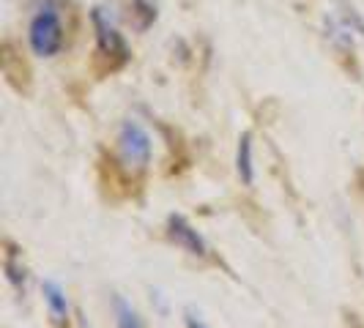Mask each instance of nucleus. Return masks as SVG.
<instances>
[{"mask_svg":"<svg viewBox=\"0 0 364 328\" xmlns=\"http://www.w3.org/2000/svg\"><path fill=\"white\" fill-rule=\"evenodd\" d=\"M118 151L127 170L143 173L151 162V134L137 121H124L118 131Z\"/></svg>","mask_w":364,"mask_h":328,"instance_id":"f257e3e1","label":"nucleus"},{"mask_svg":"<svg viewBox=\"0 0 364 328\" xmlns=\"http://www.w3.org/2000/svg\"><path fill=\"white\" fill-rule=\"evenodd\" d=\"M28 41H31V50L41 58H53L60 53L63 47V25L60 17L55 14L53 9H41L33 22H31V31H28Z\"/></svg>","mask_w":364,"mask_h":328,"instance_id":"f03ea898","label":"nucleus"},{"mask_svg":"<svg viewBox=\"0 0 364 328\" xmlns=\"http://www.w3.org/2000/svg\"><path fill=\"white\" fill-rule=\"evenodd\" d=\"M93 28H96V41H99V50L107 55V58H118L121 63L127 60V41L124 36L118 33V28H115V22L102 11V9H96L93 11Z\"/></svg>","mask_w":364,"mask_h":328,"instance_id":"7ed1b4c3","label":"nucleus"},{"mask_svg":"<svg viewBox=\"0 0 364 328\" xmlns=\"http://www.w3.org/2000/svg\"><path fill=\"white\" fill-rule=\"evenodd\" d=\"M167 238H170L176 246H181L183 252H189V255H195V257L208 255V246H205L203 236L181 217V214H170V217H167Z\"/></svg>","mask_w":364,"mask_h":328,"instance_id":"20e7f679","label":"nucleus"},{"mask_svg":"<svg viewBox=\"0 0 364 328\" xmlns=\"http://www.w3.org/2000/svg\"><path fill=\"white\" fill-rule=\"evenodd\" d=\"M41 295H44V304H47V312H50V320L58 328H66V323H69V298H66V290L55 279H44L41 282Z\"/></svg>","mask_w":364,"mask_h":328,"instance_id":"39448f33","label":"nucleus"},{"mask_svg":"<svg viewBox=\"0 0 364 328\" xmlns=\"http://www.w3.org/2000/svg\"><path fill=\"white\" fill-rule=\"evenodd\" d=\"M236 170H238V178H241V183H244V186H252V183H255V164H252V137H250V134H241V140H238Z\"/></svg>","mask_w":364,"mask_h":328,"instance_id":"423d86ee","label":"nucleus"},{"mask_svg":"<svg viewBox=\"0 0 364 328\" xmlns=\"http://www.w3.org/2000/svg\"><path fill=\"white\" fill-rule=\"evenodd\" d=\"M112 307H115V326L118 328H143L140 317H137V312L132 310V304H129L127 298L115 295Z\"/></svg>","mask_w":364,"mask_h":328,"instance_id":"0eeeda50","label":"nucleus"},{"mask_svg":"<svg viewBox=\"0 0 364 328\" xmlns=\"http://www.w3.org/2000/svg\"><path fill=\"white\" fill-rule=\"evenodd\" d=\"M6 276H9V282H11L17 290H22V288H25V268H19L17 260H14V255L6 257Z\"/></svg>","mask_w":364,"mask_h":328,"instance_id":"6e6552de","label":"nucleus"},{"mask_svg":"<svg viewBox=\"0 0 364 328\" xmlns=\"http://www.w3.org/2000/svg\"><path fill=\"white\" fill-rule=\"evenodd\" d=\"M186 328H208L203 320H198L195 315H186Z\"/></svg>","mask_w":364,"mask_h":328,"instance_id":"1a4fd4ad","label":"nucleus"}]
</instances>
